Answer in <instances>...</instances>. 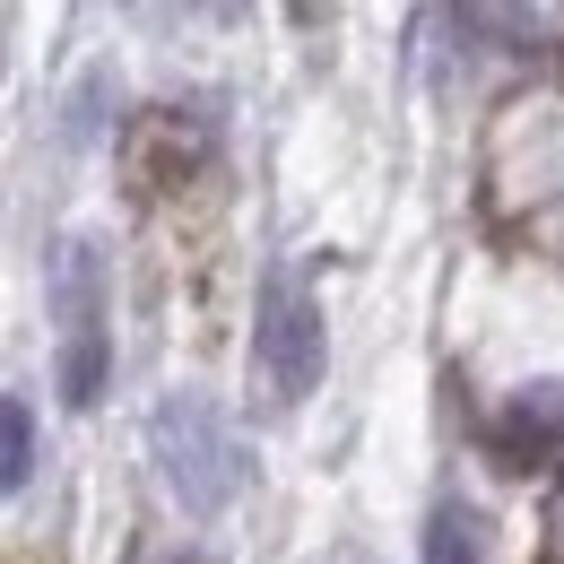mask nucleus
<instances>
[{
  "label": "nucleus",
  "instance_id": "obj_8",
  "mask_svg": "<svg viewBox=\"0 0 564 564\" xmlns=\"http://www.w3.org/2000/svg\"><path fill=\"white\" fill-rule=\"evenodd\" d=\"M165 564H209V556H192V547H183V556H165Z\"/></svg>",
  "mask_w": 564,
  "mask_h": 564
},
{
  "label": "nucleus",
  "instance_id": "obj_5",
  "mask_svg": "<svg viewBox=\"0 0 564 564\" xmlns=\"http://www.w3.org/2000/svg\"><path fill=\"white\" fill-rule=\"evenodd\" d=\"M452 18H460L487 53H530V35H539V9H530V0H452Z\"/></svg>",
  "mask_w": 564,
  "mask_h": 564
},
{
  "label": "nucleus",
  "instance_id": "obj_3",
  "mask_svg": "<svg viewBox=\"0 0 564 564\" xmlns=\"http://www.w3.org/2000/svg\"><path fill=\"white\" fill-rule=\"evenodd\" d=\"M53 304H62V400L96 409L105 382H113V339H105V270H96L87 243H70V261L53 279Z\"/></svg>",
  "mask_w": 564,
  "mask_h": 564
},
{
  "label": "nucleus",
  "instance_id": "obj_4",
  "mask_svg": "<svg viewBox=\"0 0 564 564\" xmlns=\"http://www.w3.org/2000/svg\"><path fill=\"white\" fill-rule=\"evenodd\" d=\"M556 434H564V391H556V382H539V391H521V400L503 409V425H495V443H503L512 460H521V452H547Z\"/></svg>",
  "mask_w": 564,
  "mask_h": 564
},
{
  "label": "nucleus",
  "instance_id": "obj_6",
  "mask_svg": "<svg viewBox=\"0 0 564 564\" xmlns=\"http://www.w3.org/2000/svg\"><path fill=\"white\" fill-rule=\"evenodd\" d=\"M425 564H487V521L469 503H434L425 521Z\"/></svg>",
  "mask_w": 564,
  "mask_h": 564
},
{
  "label": "nucleus",
  "instance_id": "obj_1",
  "mask_svg": "<svg viewBox=\"0 0 564 564\" xmlns=\"http://www.w3.org/2000/svg\"><path fill=\"white\" fill-rule=\"evenodd\" d=\"M148 452H156V469H165V495L183 503V512H226L235 487H243V452H235V434L217 417L200 391H174V400H156V417H148Z\"/></svg>",
  "mask_w": 564,
  "mask_h": 564
},
{
  "label": "nucleus",
  "instance_id": "obj_7",
  "mask_svg": "<svg viewBox=\"0 0 564 564\" xmlns=\"http://www.w3.org/2000/svg\"><path fill=\"white\" fill-rule=\"evenodd\" d=\"M26 469H35V417L26 400H0V495L26 487Z\"/></svg>",
  "mask_w": 564,
  "mask_h": 564
},
{
  "label": "nucleus",
  "instance_id": "obj_2",
  "mask_svg": "<svg viewBox=\"0 0 564 564\" xmlns=\"http://www.w3.org/2000/svg\"><path fill=\"white\" fill-rule=\"evenodd\" d=\"M322 365H330V339H322V304L295 270H270L261 279V313H252V373L270 382V400L295 409L322 391Z\"/></svg>",
  "mask_w": 564,
  "mask_h": 564
}]
</instances>
